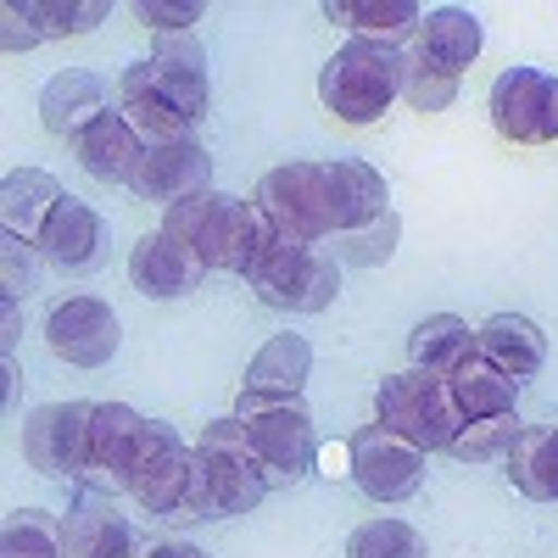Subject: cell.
<instances>
[{"instance_id": "cell-1", "label": "cell", "mask_w": 558, "mask_h": 558, "mask_svg": "<svg viewBox=\"0 0 558 558\" xmlns=\"http://www.w3.org/2000/svg\"><path fill=\"white\" fill-rule=\"evenodd\" d=\"M162 229L173 241H184L207 274H252V263L263 257V246L274 241V223L263 218L257 202L241 196H223V191H202V196H184L162 213Z\"/></svg>"}, {"instance_id": "cell-2", "label": "cell", "mask_w": 558, "mask_h": 558, "mask_svg": "<svg viewBox=\"0 0 558 558\" xmlns=\"http://www.w3.org/2000/svg\"><path fill=\"white\" fill-rule=\"evenodd\" d=\"M318 96L341 123H380L391 101L402 96V45L386 39H347L324 62Z\"/></svg>"}, {"instance_id": "cell-3", "label": "cell", "mask_w": 558, "mask_h": 558, "mask_svg": "<svg viewBox=\"0 0 558 558\" xmlns=\"http://www.w3.org/2000/svg\"><path fill=\"white\" fill-rule=\"evenodd\" d=\"M246 286L274 313H324L341 296V263L330 252H318V246H307L296 235H279V229H274V241L252 263Z\"/></svg>"}, {"instance_id": "cell-4", "label": "cell", "mask_w": 558, "mask_h": 558, "mask_svg": "<svg viewBox=\"0 0 558 558\" xmlns=\"http://www.w3.org/2000/svg\"><path fill=\"white\" fill-rule=\"evenodd\" d=\"M235 418L252 441V452L263 458V470L274 475V486H296L313 475L318 463V430L302 397H263V391H241L235 397Z\"/></svg>"}, {"instance_id": "cell-5", "label": "cell", "mask_w": 558, "mask_h": 558, "mask_svg": "<svg viewBox=\"0 0 558 558\" xmlns=\"http://www.w3.org/2000/svg\"><path fill=\"white\" fill-rule=\"evenodd\" d=\"M263 218L279 229V235H296L307 246H330L341 235L336 223V191H330V162H286V168H268L257 179V196Z\"/></svg>"}, {"instance_id": "cell-6", "label": "cell", "mask_w": 558, "mask_h": 558, "mask_svg": "<svg viewBox=\"0 0 558 558\" xmlns=\"http://www.w3.org/2000/svg\"><path fill=\"white\" fill-rule=\"evenodd\" d=\"M375 418L386 430L408 436L413 447H425V452H447L458 441V430L470 425L452 402V386L441 375H425V368H402V375L380 380Z\"/></svg>"}, {"instance_id": "cell-7", "label": "cell", "mask_w": 558, "mask_h": 558, "mask_svg": "<svg viewBox=\"0 0 558 558\" xmlns=\"http://www.w3.org/2000/svg\"><path fill=\"white\" fill-rule=\"evenodd\" d=\"M196 458L207 470V486H213V502H218V520H241L274 492V475L263 470V458L252 452L241 418H213L196 441Z\"/></svg>"}, {"instance_id": "cell-8", "label": "cell", "mask_w": 558, "mask_h": 558, "mask_svg": "<svg viewBox=\"0 0 558 558\" xmlns=\"http://www.w3.org/2000/svg\"><path fill=\"white\" fill-rule=\"evenodd\" d=\"M191 475H196V447H184L173 425L151 418V430H146V441H140V458H134L123 492L146 508V514L173 525L179 508H184V492H191Z\"/></svg>"}, {"instance_id": "cell-9", "label": "cell", "mask_w": 558, "mask_h": 558, "mask_svg": "<svg viewBox=\"0 0 558 558\" xmlns=\"http://www.w3.org/2000/svg\"><path fill=\"white\" fill-rule=\"evenodd\" d=\"M425 458H430L425 447H413L408 436L386 430L375 418V425H363L352 436V481L375 502H408L418 486H425Z\"/></svg>"}, {"instance_id": "cell-10", "label": "cell", "mask_w": 558, "mask_h": 558, "mask_svg": "<svg viewBox=\"0 0 558 558\" xmlns=\"http://www.w3.org/2000/svg\"><path fill=\"white\" fill-rule=\"evenodd\" d=\"M492 123L514 146H553L558 140V78L542 68H508L492 84Z\"/></svg>"}, {"instance_id": "cell-11", "label": "cell", "mask_w": 558, "mask_h": 558, "mask_svg": "<svg viewBox=\"0 0 558 558\" xmlns=\"http://www.w3.org/2000/svg\"><path fill=\"white\" fill-rule=\"evenodd\" d=\"M89 418H96V402H45L28 413L23 425V458L39 475L57 481H78L89 463Z\"/></svg>"}, {"instance_id": "cell-12", "label": "cell", "mask_w": 558, "mask_h": 558, "mask_svg": "<svg viewBox=\"0 0 558 558\" xmlns=\"http://www.w3.org/2000/svg\"><path fill=\"white\" fill-rule=\"evenodd\" d=\"M146 430H151V418L134 413L129 402H96V418H89V463H84L78 486L84 492H107V497L123 492Z\"/></svg>"}, {"instance_id": "cell-13", "label": "cell", "mask_w": 558, "mask_h": 558, "mask_svg": "<svg viewBox=\"0 0 558 558\" xmlns=\"http://www.w3.org/2000/svg\"><path fill=\"white\" fill-rule=\"evenodd\" d=\"M118 341H123L118 313L96 296H68L45 313V347L73 368H101L118 352Z\"/></svg>"}, {"instance_id": "cell-14", "label": "cell", "mask_w": 558, "mask_h": 558, "mask_svg": "<svg viewBox=\"0 0 558 558\" xmlns=\"http://www.w3.org/2000/svg\"><path fill=\"white\" fill-rule=\"evenodd\" d=\"M129 191L140 202H184V196H202L213 191V157L202 140H168V146H146V157H140L134 168V184Z\"/></svg>"}, {"instance_id": "cell-15", "label": "cell", "mask_w": 558, "mask_h": 558, "mask_svg": "<svg viewBox=\"0 0 558 558\" xmlns=\"http://www.w3.org/2000/svg\"><path fill=\"white\" fill-rule=\"evenodd\" d=\"M129 279H134V291L140 296H151V302H173V296H191L202 291V279H207V263L173 241L168 229H151V235H140L134 252H129Z\"/></svg>"}, {"instance_id": "cell-16", "label": "cell", "mask_w": 558, "mask_h": 558, "mask_svg": "<svg viewBox=\"0 0 558 558\" xmlns=\"http://www.w3.org/2000/svg\"><path fill=\"white\" fill-rule=\"evenodd\" d=\"M146 68H151V84L173 101L179 118H191V123L207 118L213 89H207V51H202L196 34H157V51L146 57Z\"/></svg>"}, {"instance_id": "cell-17", "label": "cell", "mask_w": 558, "mask_h": 558, "mask_svg": "<svg viewBox=\"0 0 558 558\" xmlns=\"http://www.w3.org/2000/svg\"><path fill=\"white\" fill-rule=\"evenodd\" d=\"M62 547L68 558H140L134 525L112 508L107 492H84L62 514Z\"/></svg>"}, {"instance_id": "cell-18", "label": "cell", "mask_w": 558, "mask_h": 558, "mask_svg": "<svg viewBox=\"0 0 558 558\" xmlns=\"http://www.w3.org/2000/svg\"><path fill=\"white\" fill-rule=\"evenodd\" d=\"M107 112H112L107 107V84L96 73H84V68H68V73H57L51 84L39 89V123L51 129L57 140H68V146H78Z\"/></svg>"}, {"instance_id": "cell-19", "label": "cell", "mask_w": 558, "mask_h": 558, "mask_svg": "<svg viewBox=\"0 0 558 558\" xmlns=\"http://www.w3.org/2000/svg\"><path fill=\"white\" fill-rule=\"evenodd\" d=\"M39 257L62 268V274H96L107 263V223L96 207H84V202H62L51 229H45V241H39Z\"/></svg>"}, {"instance_id": "cell-20", "label": "cell", "mask_w": 558, "mask_h": 558, "mask_svg": "<svg viewBox=\"0 0 558 558\" xmlns=\"http://www.w3.org/2000/svg\"><path fill=\"white\" fill-rule=\"evenodd\" d=\"M62 202H68V196H62V184H57L51 173H39V168L7 173V184H0V223H7L12 241L39 246Z\"/></svg>"}, {"instance_id": "cell-21", "label": "cell", "mask_w": 558, "mask_h": 558, "mask_svg": "<svg viewBox=\"0 0 558 558\" xmlns=\"http://www.w3.org/2000/svg\"><path fill=\"white\" fill-rule=\"evenodd\" d=\"M118 112L123 123L146 140V146H168V140H191V118H179L173 101L151 84V68L134 62L123 78H118Z\"/></svg>"}, {"instance_id": "cell-22", "label": "cell", "mask_w": 558, "mask_h": 558, "mask_svg": "<svg viewBox=\"0 0 558 558\" xmlns=\"http://www.w3.org/2000/svg\"><path fill=\"white\" fill-rule=\"evenodd\" d=\"M475 352L486 363H497L508 380H531L536 368L547 363V336L520 313H497V318H486L475 330Z\"/></svg>"}, {"instance_id": "cell-23", "label": "cell", "mask_w": 558, "mask_h": 558, "mask_svg": "<svg viewBox=\"0 0 558 558\" xmlns=\"http://www.w3.org/2000/svg\"><path fill=\"white\" fill-rule=\"evenodd\" d=\"M413 45L425 51L441 73H463L475 57H481V45H486V34H481V17L475 12H463V7H441V12H425V23L413 28Z\"/></svg>"}, {"instance_id": "cell-24", "label": "cell", "mask_w": 558, "mask_h": 558, "mask_svg": "<svg viewBox=\"0 0 558 558\" xmlns=\"http://www.w3.org/2000/svg\"><path fill=\"white\" fill-rule=\"evenodd\" d=\"M140 157H146V140H140V134L123 123V112H107L96 129L78 140V162H84V173H89V179H101V184H134Z\"/></svg>"}, {"instance_id": "cell-25", "label": "cell", "mask_w": 558, "mask_h": 558, "mask_svg": "<svg viewBox=\"0 0 558 558\" xmlns=\"http://www.w3.org/2000/svg\"><path fill=\"white\" fill-rule=\"evenodd\" d=\"M408 357H413V368H425V375L452 380L458 368L475 357V330H470L463 318H452V313H436V318H425V324H413Z\"/></svg>"}, {"instance_id": "cell-26", "label": "cell", "mask_w": 558, "mask_h": 558, "mask_svg": "<svg viewBox=\"0 0 558 558\" xmlns=\"http://www.w3.org/2000/svg\"><path fill=\"white\" fill-rule=\"evenodd\" d=\"M330 191H336V223H341V235L347 229H363V223H375L380 213H391V191H386V179L380 168H368L357 157H336L330 162Z\"/></svg>"}, {"instance_id": "cell-27", "label": "cell", "mask_w": 558, "mask_h": 558, "mask_svg": "<svg viewBox=\"0 0 558 558\" xmlns=\"http://www.w3.org/2000/svg\"><path fill=\"white\" fill-rule=\"evenodd\" d=\"M508 481L531 502H558V430L553 425H531L514 436V447H508Z\"/></svg>"}, {"instance_id": "cell-28", "label": "cell", "mask_w": 558, "mask_h": 558, "mask_svg": "<svg viewBox=\"0 0 558 558\" xmlns=\"http://www.w3.org/2000/svg\"><path fill=\"white\" fill-rule=\"evenodd\" d=\"M313 375V347L302 336H274L252 363H246V386L241 391H263V397H302Z\"/></svg>"}, {"instance_id": "cell-29", "label": "cell", "mask_w": 558, "mask_h": 558, "mask_svg": "<svg viewBox=\"0 0 558 558\" xmlns=\"http://www.w3.org/2000/svg\"><path fill=\"white\" fill-rule=\"evenodd\" d=\"M324 17L347 23L352 39H386V45H397L402 34L413 39V28L425 23L413 0H324Z\"/></svg>"}, {"instance_id": "cell-30", "label": "cell", "mask_w": 558, "mask_h": 558, "mask_svg": "<svg viewBox=\"0 0 558 558\" xmlns=\"http://www.w3.org/2000/svg\"><path fill=\"white\" fill-rule=\"evenodd\" d=\"M447 386H452V402H458L463 418H497V413H514V402H520V380H508L481 352L463 363Z\"/></svg>"}, {"instance_id": "cell-31", "label": "cell", "mask_w": 558, "mask_h": 558, "mask_svg": "<svg viewBox=\"0 0 558 558\" xmlns=\"http://www.w3.org/2000/svg\"><path fill=\"white\" fill-rule=\"evenodd\" d=\"M452 96H458V78L441 73L413 39H402V101L413 112H447Z\"/></svg>"}, {"instance_id": "cell-32", "label": "cell", "mask_w": 558, "mask_h": 558, "mask_svg": "<svg viewBox=\"0 0 558 558\" xmlns=\"http://www.w3.org/2000/svg\"><path fill=\"white\" fill-rule=\"evenodd\" d=\"M0 558H68L62 520L45 514V508H17L0 531Z\"/></svg>"}, {"instance_id": "cell-33", "label": "cell", "mask_w": 558, "mask_h": 558, "mask_svg": "<svg viewBox=\"0 0 558 558\" xmlns=\"http://www.w3.org/2000/svg\"><path fill=\"white\" fill-rule=\"evenodd\" d=\"M397 235H402V218H397V213H380L375 223H363V229H347V235H336V241H330V257H336V263H347V268H380V263H391Z\"/></svg>"}, {"instance_id": "cell-34", "label": "cell", "mask_w": 558, "mask_h": 558, "mask_svg": "<svg viewBox=\"0 0 558 558\" xmlns=\"http://www.w3.org/2000/svg\"><path fill=\"white\" fill-rule=\"evenodd\" d=\"M525 425L514 413H497V418H470V425L458 430V441L447 447L458 463H492V458H508V447H514Z\"/></svg>"}, {"instance_id": "cell-35", "label": "cell", "mask_w": 558, "mask_h": 558, "mask_svg": "<svg viewBox=\"0 0 558 558\" xmlns=\"http://www.w3.org/2000/svg\"><path fill=\"white\" fill-rule=\"evenodd\" d=\"M347 558H425V536L408 520H368L352 531Z\"/></svg>"}, {"instance_id": "cell-36", "label": "cell", "mask_w": 558, "mask_h": 558, "mask_svg": "<svg viewBox=\"0 0 558 558\" xmlns=\"http://www.w3.org/2000/svg\"><path fill=\"white\" fill-rule=\"evenodd\" d=\"M23 12L39 23V34H89L112 7H107V0H84V7H78V0H68V7H62V0H28Z\"/></svg>"}, {"instance_id": "cell-37", "label": "cell", "mask_w": 558, "mask_h": 558, "mask_svg": "<svg viewBox=\"0 0 558 558\" xmlns=\"http://www.w3.org/2000/svg\"><path fill=\"white\" fill-rule=\"evenodd\" d=\"M34 252H39V246H28V241H12V235H7V246H0V302H23V296L39 286Z\"/></svg>"}, {"instance_id": "cell-38", "label": "cell", "mask_w": 558, "mask_h": 558, "mask_svg": "<svg viewBox=\"0 0 558 558\" xmlns=\"http://www.w3.org/2000/svg\"><path fill=\"white\" fill-rule=\"evenodd\" d=\"M134 17L151 34H184L191 23H202V7L196 0H179V7H168V0H134Z\"/></svg>"}, {"instance_id": "cell-39", "label": "cell", "mask_w": 558, "mask_h": 558, "mask_svg": "<svg viewBox=\"0 0 558 558\" xmlns=\"http://www.w3.org/2000/svg\"><path fill=\"white\" fill-rule=\"evenodd\" d=\"M0 23H7V51H34V45L45 39V34L34 28V17L17 7V0H7V7H0Z\"/></svg>"}, {"instance_id": "cell-40", "label": "cell", "mask_w": 558, "mask_h": 558, "mask_svg": "<svg viewBox=\"0 0 558 558\" xmlns=\"http://www.w3.org/2000/svg\"><path fill=\"white\" fill-rule=\"evenodd\" d=\"M140 558H213V553L196 547V542H146V547H140Z\"/></svg>"}, {"instance_id": "cell-41", "label": "cell", "mask_w": 558, "mask_h": 558, "mask_svg": "<svg viewBox=\"0 0 558 558\" xmlns=\"http://www.w3.org/2000/svg\"><path fill=\"white\" fill-rule=\"evenodd\" d=\"M0 330H7L0 336V352L12 357V347H17V302H0Z\"/></svg>"}]
</instances>
